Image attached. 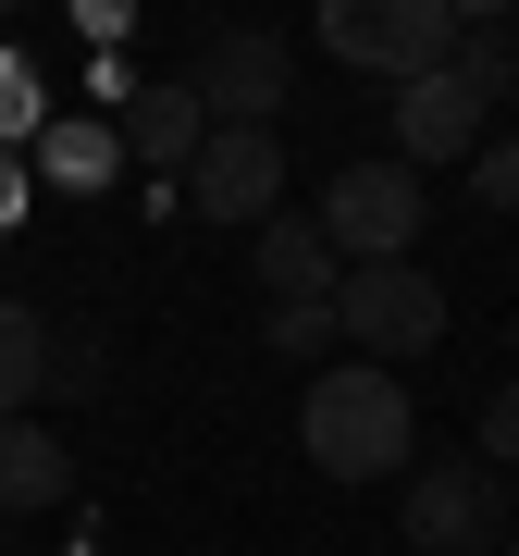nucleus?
<instances>
[{"mask_svg":"<svg viewBox=\"0 0 519 556\" xmlns=\"http://www.w3.org/2000/svg\"><path fill=\"white\" fill-rule=\"evenodd\" d=\"M470 199L482 211H519V137H482L470 149Z\"/></svg>","mask_w":519,"mask_h":556,"instance_id":"15","label":"nucleus"},{"mask_svg":"<svg viewBox=\"0 0 519 556\" xmlns=\"http://www.w3.org/2000/svg\"><path fill=\"white\" fill-rule=\"evenodd\" d=\"M482 532H495V470L482 457H433L408 482V556H482Z\"/></svg>","mask_w":519,"mask_h":556,"instance_id":"6","label":"nucleus"},{"mask_svg":"<svg viewBox=\"0 0 519 556\" xmlns=\"http://www.w3.org/2000/svg\"><path fill=\"white\" fill-rule=\"evenodd\" d=\"M482 470H519V383L482 396Z\"/></svg>","mask_w":519,"mask_h":556,"instance_id":"16","label":"nucleus"},{"mask_svg":"<svg viewBox=\"0 0 519 556\" xmlns=\"http://www.w3.org/2000/svg\"><path fill=\"white\" fill-rule=\"evenodd\" d=\"M309 38L334 62H359V75H445L458 62V0H321Z\"/></svg>","mask_w":519,"mask_h":556,"instance_id":"2","label":"nucleus"},{"mask_svg":"<svg viewBox=\"0 0 519 556\" xmlns=\"http://www.w3.org/2000/svg\"><path fill=\"white\" fill-rule=\"evenodd\" d=\"M507 556H519V532H507Z\"/></svg>","mask_w":519,"mask_h":556,"instance_id":"20","label":"nucleus"},{"mask_svg":"<svg viewBox=\"0 0 519 556\" xmlns=\"http://www.w3.org/2000/svg\"><path fill=\"white\" fill-rule=\"evenodd\" d=\"M25 112H38V75H25L13 50H0V137H25Z\"/></svg>","mask_w":519,"mask_h":556,"instance_id":"18","label":"nucleus"},{"mask_svg":"<svg viewBox=\"0 0 519 556\" xmlns=\"http://www.w3.org/2000/svg\"><path fill=\"white\" fill-rule=\"evenodd\" d=\"M260 285H273V309H321V298H334V236H321V223L309 211H273V223H260Z\"/></svg>","mask_w":519,"mask_h":556,"instance_id":"9","label":"nucleus"},{"mask_svg":"<svg viewBox=\"0 0 519 556\" xmlns=\"http://www.w3.org/2000/svg\"><path fill=\"white\" fill-rule=\"evenodd\" d=\"M298 445H309V470H321V482H383V470H408V445H420L408 383H396V371H371V358H334V371H309V396H298Z\"/></svg>","mask_w":519,"mask_h":556,"instance_id":"1","label":"nucleus"},{"mask_svg":"<svg viewBox=\"0 0 519 556\" xmlns=\"http://www.w3.org/2000/svg\"><path fill=\"white\" fill-rule=\"evenodd\" d=\"M38 161H50L62 186H100V174H112V137H100V124H62V137H50Z\"/></svg>","mask_w":519,"mask_h":556,"instance_id":"14","label":"nucleus"},{"mask_svg":"<svg viewBox=\"0 0 519 556\" xmlns=\"http://www.w3.org/2000/svg\"><path fill=\"white\" fill-rule=\"evenodd\" d=\"M420 211H433V199H420V174H408V161H346V174L321 186V211H309V223L334 236L346 273H371V260H408Z\"/></svg>","mask_w":519,"mask_h":556,"instance_id":"4","label":"nucleus"},{"mask_svg":"<svg viewBox=\"0 0 519 556\" xmlns=\"http://www.w3.org/2000/svg\"><path fill=\"white\" fill-rule=\"evenodd\" d=\"M124 149H137L149 174H186V161L211 149V112H199V87H137V100H124Z\"/></svg>","mask_w":519,"mask_h":556,"instance_id":"10","label":"nucleus"},{"mask_svg":"<svg viewBox=\"0 0 519 556\" xmlns=\"http://www.w3.org/2000/svg\"><path fill=\"white\" fill-rule=\"evenodd\" d=\"M458 149H482V100L458 75H408L396 87V161L420 174V161H458Z\"/></svg>","mask_w":519,"mask_h":556,"instance_id":"8","label":"nucleus"},{"mask_svg":"<svg viewBox=\"0 0 519 556\" xmlns=\"http://www.w3.org/2000/svg\"><path fill=\"white\" fill-rule=\"evenodd\" d=\"M75 495V457H62L50 420H0V507H50Z\"/></svg>","mask_w":519,"mask_h":556,"instance_id":"12","label":"nucleus"},{"mask_svg":"<svg viewBox=\"0 0 519 556\" xmlns=\"http://www.w3.org/2000/svg\"><path fill=\"white\" fill-rule=\"evenodd\" d=\"M284 199V149H273V124H211V149L186 161V211H211V223H273Z\"/></svg>","mask_w":519,"mask_h":556,"instance_id":"5","label":"nucleus"},{"mask_svg":"<svg viewBox=\"0 0 519 556\" xmlns=\"http://www.w3.org/2000/svg\"><path fill=\"white\" fill-rule=\"evenodd\" d=\"M334 334H346V358L396 371V358H420V346L445 334V285L420 273V260H371V273L334 285Z\"/></svg>","mask_w":519,"mask_h":556,"instance_id":"3","label":"nucleus"},{"mask_svg":"<svg viewBox=\"0 0 519 556\" xmlns=\"http://www.w3.org/2000/svg\"><path fill=\"white\" fill-rule=\"evenodd\" d=\"M273 346L284 358H321V346H334V298H321V309H273Z\"/></svg>","mask_w":519,"mask_h":556,"instance_id":"17","label":"nucleus"},{"mask_svg":"<svg viewBox=\"0 0 519 556\" xmlns=\"http://www.w3.org/2000/svg\"><path fill=\"white\" fill-rule=\"evenodd\" d=\"M445 75H458L482 112H495L507 87H519V25L495 13V0H458V62H445Z\"/></svg>","mask_w":519,"mask_h":556,"instance_id":"11","label":"nucleus"},{"mask_svg":"<svg viewBox=\"0 0 519 556\" xmlns=\"http://www.w3.org/2000/svg\"><path fill=\"white\" fill-rule=\"evenodd\" d=\"M13 211H25V199H13V161H0V236H13Z\"/></svg>","mask_w":519,"mask_h":556,"instance_id":"19","label":"nucleus"},{"mask_svg":"<svg viewBox=\"0 0 519 556\" xmlns=\"http://www.w3.org/2000/svg\"><path fill=\"white\" fill-rule=\"evenodd\" d=\"M186 87H199L211 124H273V100H284V38H273V25H223Z\"/></svg>","mask_w":519,"mask_h":556,"instance_id":"7","label":"nucleus"},{"mask_svg":"<svg viewBox=\"0 0 519 556\" xmlns=\"http://www.w3.org/2000/svg\"><path fill=\"white\" fill-rule=\"evenodd\" d=\"M25 396H50V321L0 298V420H25Z\"/></svg>","mask_w":519,"mask_h":556,"instance_id":"13","label":"nucleus"}]
</instances>
